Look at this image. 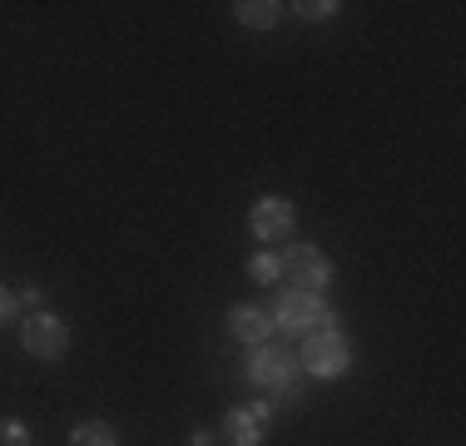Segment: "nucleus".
<instances>
[{"instance_id":"4468645a","label":"nucleus","mask_w":466,"mask_h":446,"mask_svg":"<svg viewBox=\"0 0 466 446\" xmlns=\"http://www.w3.org/2000/svg\"><path fill=\"white\" fill-rule=\"evenodd\" d=\"M0 446H30V427L15 417H0Z\"/></svg>"},{"instance_id":"f8f14e48","label":"nucleus","mask_w":466,"mask_h":446,"mask_svg":"<svg viewBox=\"0 0 466 446\" xmlns=\"http://www.w3.org/2000/svg\"><path fill=\"white\" fill-rule=\"evenodd\" d=\"M283 10H298L303 20H332L342 5H338V0H298V5H283Z\"/></svg>"},{"instance_id":"39448f33","label":"nucleus","mask_w":466,"mask_h":446,"mask_svg":"<svg viewBox=\"0 0 466 446\" xmlns=\"http://www.w3.org/2000/svg\"><path fill=\"white\" fill-rule=\"evenodd\" d=\"M283 283L298 288V293H323L332 283V258L318 243H293L283 253Z\"/></svg>"},{"instance_id":"2eb2a0df","label":"nucleus","mask_w":466,"mask_h":446,"mask_svg":"<svg viewBox=\"0 0 466 446\" xmlns=\"http://www.w3.org/2000/svg\"><path fill=\"white\" fill-rule=\"evenodd\" d=\"M15 312H20V303H15V288H5V283H0V328H5V322H15Z\"/></svg>"},{"instance_id":"f03ea898","label":"nucleus","mask_w":466,"mask_h":446,"mask_svg":"<svg viewBox=\"0 0 466 446\" xmlns=\"http://www.w3.org/2000/svg\"><path fill=\"white\" fill-rule=\"evenodd\" d=\"M268 318L288 338H313L323 328H338V312L323 303V293H298V288H273Z\"/></svg>"},{"instance_id":"20e7f679","label":"nucleus","mask_w":466,"mask_h":446,"mask_svg":"<svg viewBox=\"0 0 466 446\" xmlns=\"http://www.w3.org/2000/svg\"><path fill=\"white\" fill-rule=\"evenodd\" d=\"M20 348L30 357H40V362H60L65 352H70V328H65L60 312H25L20 318Z\"/></svg>"},{"instance_id":"dca6fc26","label":"nucleus","mask_w":466,"mask_h":446,"mask_svg":"<svg viewBox=\"0 0 466 446\" xmlns=\"http://www.w3.org/2000/svg\"><path fill=\"white\" fill-rule=\"evenodd\" d=\"M188 446H218V431H188Z\"/></svg>"},{"instance_id":"0eeeda50","label":"nucleus","mask_w":466,"mask_h":446,"mask_svg":"<svg viewBox=\"0 0 466 446\" xmlns=\"http://www.w3.org/2000/svg\"><path fill=\"white\" fill-rule=\"evenodd\" d=\"M293 228H298V208L288 204L283 194L253 198V208H248V233H253L258 243H283V238H293Z\"/></svg>"},{"instance_id":"9d476101","label":"nucleus","mask_w":466,"mask_h":446,"mask_svg":"<svg viewBox=\"0 0 466 446\" xmlns=\"http://www.w3.org/2000/svg\"><path fill=\"white\" fill-rule=\"evenodd\" d=\"M243 268H248V278H253V283L279 288V278H283V253H279V248H258V253H253V258L243 263Z\"/></svg>"},{"instance_id":"1a4fd4ad","label":"nucleus","mask_w":466,"mask_h":446,"mask_svg":"<svg viewBox=\"0 0 466 446\" xmlns=\"http://www.w3.org/2000/svg\"><path fill=\"white\" fill-rule=\"evenodd\" d=\"M279 15H283L279 0H238V5H233V20L248 25V30H273V25H279Z\"/></svg>"},{"instance_id":"f257e3e1","label":"nucleus","mask_w":466,"mask_h":446,"mask_svg":"<svg viewBox=\"0 0 466 446\" xmlns=\"http://www.w3.org/2000/svg\"><path fill=\"white\" fill-rule=\"evenodd\" d=\"M243 377L268 392V407H298V401H303V367H298V357L283 352L273 338L258 342V348H248Z\"/></svg>"},{"instance_id":"ddd939ff","label":"nucleus","mask_w":466,"mask_h":446,"mask_svg":"<svg viewBox=\"0 0 466 446\" xmlns=\"http://www.w3.org/2000/svg\"><path fill=\"white\" fill-rule=\"evenodd\" d=\"M15 303L25 308V312H46V303H50V293H46V288H40V283H20Z\"/></svg>"},{"instance_id":"423d86ee","label":"nucleus","mask_w":466,"mask_h":446,"mask_svg":"<svg viewBox=\"0 0 466 446\" xmlns=\"http://www.w3.org/2000/svg\"><path fill=\"white\" fill-rule=\"evenodd\" d=\"M268 427H273V407H268V401H243V407L224 411L218 441H224V446H263Z\"/></svg>"},{"instance_id":"6e6552de","label":"nucleus","mask_w":466,"mask_h":446,"mask_svg":"<svg viewBox=\"0 0 466 446\" xmlns=\"http://www.w3.org/2000/svg\"><path fill=\"white\" fill-rule=\"evenodd\" d=\"M224 322H228L233 338L248 342V348H258V342L273 338V318H268V308H258V303H233Z\"/></svg>"},{"instance_id":"9b49d317","label":"nucleus","mask_w":466,"mask_h":446,"mask_svg":"<svg viewBox=\"0 0 466 446\" xmlns=\"http://www.w3.org/2000/svg\"><path fill=\"white\" fill-rule=\"evenodd\" d=\"M70 446H119V431L109 421H80L70 427Z\"/></svg>"},{"instance_id":"7ed1b4c3","label":"nucleus","mask_w":466,"mask_h":446,"mask_svg":"<svg viewBox=\"0 0 466 446\" xmlns=\"http://www.w3.org/2000/svg\"><path fill=\"white\" fill-rule=\"evenodd\" d=\"M298 367H303L308 377H318V382H338V377L352 367V342H348V332L323 328V332H313V338H303Z\"/></svg>"}]
</instances>
